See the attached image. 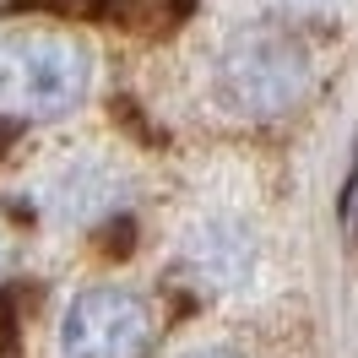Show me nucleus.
I'll list each match as a JSON object with an SVG mask.
<instances>
[{"mask_svg":"<svg viewBox=\"0 0 358 358\" xmlns=\"http://www.w3.org/2000/svg\"><path fill=\"white\" fill-rule=\"evenodd\" d=\"M152 310L147 299H136L131 288H82L66 304L60 320V348L66 358H147L152 348Z\"/></svg>","mask_w":358,"mask_h":358,"instance_id":"obj_3","label":"nucleus"},{"mask_svg":"<svg viewBox=\"0 0 358 358\" xmlns=\"http://www.w3.org/2000/svg\"><path fill=\"white\" fill-rule=\"evenodd\" d=\"M185 358H239V353H228V348H196V353H185Z\"/></svg>","mask_w":358,"mask_h":358,"instance_id":"obj_6","label":"nucleus"},{"mask_svg":"<svg viewBox=\"0 0 358 358\" xmlns=\"http://www.w3.org/2000/svg\"><path fill=\"white\" fill-rule=\"evenodd\" d=\"M114 201H120V174L103 169V163H92V157L60 169L44 190V206L60 223H92V217H103Z\"/></svg>","mask_w":358,"mask_h":358,"instance_id":"obj_5","label":"nucleus"},{"mask_svg":"<svg viewBox=\"0 0 358 358\" xmlns=\"http://www.w3.org/2000/svg\"><path fill=\"white\" fill-rule=\"evenodd\" d=\"M217 98L239 114H282L310 87V55L282 27H245L217 55Z\"/></svg>","mask_w":358,"mask_h":358,"instance_id":"obj_1","label":"nucleus"},{"mask_svg":"<svg viewBox=\"0 0 358 358\" xmlns=\"http://www.w3.org/2000/svg\"><path fill=\"white\" fill-rule=\"evenodd\" d=\"M185 261L212 288H239V282H250V271L261 261V234L245 217H234V212L201 217L190 228V239H185Z\"/></svg>","mask_w":358,"mask_h":358,"instance_id":"obj_4","label":"nucleus"},{"mask_svg":"<svg viewBox=\"0 0 358 358\" xmlns=\"http://www.w3.org/2000/svg\"><path fill=\"white\" fill-rule=\"evenodd\" d=\"M92 82L87 49L66 44V38H17L0 49V103L27 114H66L82 103Z\"/></svg>","mask_w":358,"mask_h":358,"instance_id":"obj_2","label":"nucleus"}]
</instances>
